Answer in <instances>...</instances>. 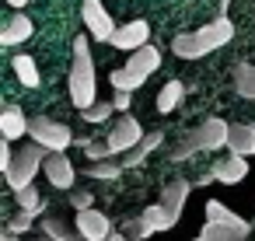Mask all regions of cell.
Masks as SVG:
<instances>
[{
	"label": "cell",
	"instance_id": "cell-1",
	"mask_svg": "<svg viewBox=\"0 0 255 241\" xmlns=\"http://www.w3.org/2000/svg\"><path fill=\"white\" fill-rule=\"evenodd\" d=\"M231 39H234V21L217 14L210 25H203V28H196V32L175 35V39H171V53H175L178 60H203V56L217 53L220 46H227Z\"/></svg>",
	"mask_w": 255,
	"mask_h": 241
},
{
	"label": "cell",
	"instance_id": "cell-2",
	"mask_svg": "<svg viewBox=\"0 0 255 241\" xmlns=\"http://www.w3.org/2000/svg\"><path fill=\"white\" fill-rule=\"evenodd\" d=\"M67 88H70V102L81 112L98 105V77H95V60H91V49H88V35L74 39V60H70Z\"/></svg>",
	"mask_w": 255,
	"mask_h": 241
},
{
	"label": "cell",
	"instance_id": "cell-3",
	"mask_svg": "<svg viewBox=\"0 0 255 241\" xmlns=\"http://www.w3.org/2000/svg\"><path fill=\"white\" fill-rule=\"evenodd\" d=\"M46 157H49V150L39 147V143H25L21 150H14V161H11V168L4 171L7 189H11V192L28 189V185L35 182V175L46 168Z\"/></svg>",
	"mask_w": 255,
	"mask_h": 241
},
{
	"label": "cell",
	"instance_id": "cell-4",
	"mask_svg": "<svg viewBox=\"0 0 255 241\" xmlns=\"http://www.w3.org/2000/svg\"><path fill=\"white\" fill-rule=\"evenodd\" d=\"M28 136H32V143L46 147L49 154H63L74 143V129L63 126V122H56V119H49V116H32Z\"/></svg>",
	"mask_w": 255,
	"mask_h": 241
},
{
	"label": "cell",
	"instance_id": "cell-5",
	"mask_svg": "<svg viewBox=\"0 0 255 241\" xmlns=\"http://www.w3.org/2000/svg\"><path fill=\"white\" fill-rule=\"evenodd\" d=\"M81 18H84V28H88V35L95 42H109L112 46L119 28H116V21H112V14H109V7L102 4V0H84V4H81Z\"/></svg>",
	"mask_w": 255,
	"mask_h": 241
},
{
	"label": "cell",
	"instance_id": "cell-6",
	"mask_svg": "<svg viewBox=\"0 0 255 241\" xmlns=\"http://www.w3.org/2000/svg\"><path fill=\"white\" fill-rule=\"evenodd\" d=\"M143 136H147V133H143V126H140L133 116H119L105 140H109V147H112V157L119 161V157H126L133 147H140V143H143Z\"/></svg>",
	"mask_w": 255,
	"mask_h": 241
},
{
	"label": "cell",
	"instance_id": "cell-7",
	"mask_svg": "<svg viewBox=\"0 0 255 241\" xmlns=\"http://www.w3.org/2000/svg\"><path fill=\"white\" fill-rule=\"evenodd\" d=\"M112 46L116 49H123V53H140L143 46H150V25L143 21V18H133V21H126V25H119V32H116V39H112Z\"/></svg>",
	"mask_w": 255,
	"mask_h": 241
},
{
	"label": "cell",
	"instance_id": "cell-8",
	"mask_svg": "<svg viewBox=\"0 0 255 241\" xmlns=\"http://www.w3.org/2000/svg\"><path fill=\"white\" fill-rule=\"evenodd\" d=\"M74 227L84 241H109L116 231H112V220L102 213V210H84L74 217Z\"/></svg>",
	"mask_w": 255,
	"mask_h": 241
},
{
	"label": "cell",
	"instance_id": "cell-9",
	"mask_svg": "<svg viewBox=\"0 0 255 241\" xmlns=\"http://www.w3.org/2000/svg\"><path fill=\"white\" fill-rule=\"evenodd\" d=\"M192 133H196V143H199V150L213 154V150H224V147H227L231 122H224V119L210 116V119H203V122H199V129H192Z\"/></svg>",
	"mask_w": 255,
	"mask_h": 241
},
{
	"label": "cell",
	"instance_id": "cell-10",
	"mask_svg": "<svg viewBox=\"0 0 255 241\" xmlns=\"http://www.w3.org/2000/svg\"><path fill=\"white\" fill-rule=\"evenodd\" d=\"M42 175L56 185V189H63V192H74V182H77V168L70 164V157L67 154H49L46 157V168H42Z\"/></svg>",
	"mask_w": 255,
	"mask_h": 241
},
{
	"label": "cell",
	"instance_id": "cell-11",
	"mask_svg": "<svg viewBox=\"0 0 255 241\" xmlns=\"http://www.w3.org/2000/svg\"><path fill=\"white\" fill-rule=\"evenodd\" d=\"M206 220H210V224H220V227H227V231H234V234H241V238L252 234V224H248L245 217H238L234 210H227L220 199H206Z\"/></svg>",
	"mask_w": 255,
	"mask_h": 241
},
{
	"label": "cell",
	"instance_id": "cell-12",
	"mask_svg": "<svg viewBox=\"0 0 255 241\" xmlns=\"http://www.w3.org/2000/svg\"><path fill=\"white\" fill-rule=\"evenodd\" d=\"M210 175H213V182L238 185V182H245V175H248V161H245V157H238V154L217 157V161H213V168H210Z\"/></svg>",
	"mask_w": 255,
	"mask_h": 241
},
{
	"label": "cell",
	"instance_id": "cell-13",
	"mask_svg": "<svg viewBox=\"0 0 255 241\" xmlns=\"http://www.w3.org/2000/svg\"><path fill=\"white\" fill-rule=\"evenodd\" d=\"M28 122H32V119H28L18 105H7L4 112H0V140L14 143V140L28 136Z\"/></svg>",
	"mask_w": 255,
	"mask_h": 241
},
{
	"label": "cell",
	"instance_id": "cell-14",
	"mask_svg": "<svg viewBox=\"0 0 255 241\" xmlns=\"http://www.w3.org/2000/svg\"><path fill=\"white\" fill-rule=\"evenodd\" d=\"M189 192H192V182H189V178H171V182L161 189V206L182 220V210H185V199H189Z\"/></svg>",
	"mask_w": 255,
	"mask_h": 241
},
{
	"label": "cell",
	"instance_id": "cell-15",
	"mask_svg": "<svg viewBox=\"0 0 255 241\" xmlns=\"http://www.w3.org/2000/svg\"><path fill=\"white\" fill-rule=\"evenodd\" d=\"M227 150L248 161V157L255 154V126H252V122H231V133H227Z\"/></svg>",
	"mask_w": 255,
	"mask_h": 241
},
{
	"label": "cell",
	"instance_id": "cell-16",
	"mask_svg": "<svg viewBox=\"0 0 255 241\" xmlns=\"http://www.w3.org/2000/svg\"><path fill=\"white\" fill-rule=\"evenodd\" d=\"M161 143H164V133H161V129H154V133H147L140 147H133V150H129L126 157H119V164H123V171H129V168H140V164H143V161H147V157H150V154H154V150H157Z\"/></svg>",
	"mask_w": 255,
	"mask_h": 241
},
{
	"label": "cell",
	"instance_id": "cell-17",
	"mask_svg": "<svg viewBox=\"0 0 255 241\" xmlns=\"http://www.w3.org/2000/svg\"><path fill=\"white\" fill-rule=\"evenodd\" d=\"M32 39V18L28 14H11L7 25L0 28V42L4 46H18V42H28Z\"/></svg>",
	"mask_w": 255,
	"mask_h": 241
},
{
	"label": "cell",
	"instance_id": "cell-18",
	"mask_svg": "<svg viewBox=\"0 0 255 241\" xmlns=\"http://www.w3.org/2000/svg\"><path fill=\"white\" fill-rule=\"evenodd\" d=\"M126 67L136 70V74H143V77H150V74L161 67V49H157V46H143L140 53H133V56L126 60Z\"/></svg>",
	"mask_w": 255,
	"mask_h": 241
},
{
	"label": "cell",
	"instance_id": "cell-19",
	"mask_svg": "<svg viewBox=\"0 0 255 241\" xmlns=\"http://www.w3.org/2000/svg\"><path fill=\"white\" fill-rule=\"evenodd\" d=\"M140 217H143V224H147L154 234H157V231H171V227L178 224V217H175V213H168L161 203H150V206H143V213H140Z\"/></svg>",
	"mask_w": 255,
	"mask_h": 241
},
{
	"label": "cell",
	"instance_id": "cell-20",
	"mask_svg": "<svg viewBox=\"0 0 255 241\" xmlns=\"http://www.w3.org/2000/svg\"><path fill=\"white\" fill-rule=\"evenodd\" d=\"M11 67H14V77L21 81V88H39V81H42V77H39V67H35V60H32V56H25V53H21V56H14V60H11Z\"/></svg>",
	"mask_w": 255,
	"mask_h": 241
},
{
	"label": "cell",
	"instance_id": "cell-21",
	"mask_svg": "<svg viewBox=\"0 0 255 241\" xmlns=\"http://www.w3.org/2000/svg\"><path fill=\"white\" fill-rule=\"evenodd\" d=\"M182 98H185V84L182 81H168L161 91H157V112H171V109H178L182 105Z\"/></svg>",
	"mask_w": 255,
	"mask_h": 241
},
{
	"label": "cell",
	"instance_id": "cell-22",
	"mask_svg": "<svg viewBox=\"0 0 255 241\" xmlns=\"http://www.w3.org/2000/svg\"><path fill=\"white\" fill-rule=\"evenodd\" d=\"M234 91L248 102H255V67L252 63H234Z\"/></svg>",
	"mask_w": 255,
	"mask_h": 241
},
{
	"label": "cell",
	"instance_id": "cell-23",
	"mask_svg": "<svg viewBox=\"0 0 255 241\" xmlns=\"http://www.w3.org/2000/svg\"><path fill=\"white\" fill-rule=\"evenodd\" d=\"M109 81H112V88H116V91L133 95L136 88H143V81H147V77H143V74H136V70H129V67H119V70H112V77H109Z\"/></svg>",
	"mask_w": 255,
	"mask_h": 241
},
{
	"label": "cell",
	"instance_id": "cell-24",
	"mask_svg": "<svg viewBox=\"0 0 255 241\" xmlns=\"http://www.w3.org/2000/svg\"><path fill=\"white\" fill-rule=\"evenodd\" d=\"M42 234L49 241H70V238H77V227H70L60 217H42Z\"/></svg>",
	"mask_w": 255,
	"mask_h": 241
},
{
	"label": "cell",
	"instance_id": "cell-25",
	"mask_svg": "<svg viewBox=\"0 0 255 241\" xmlns=\"http://www.w3.org/2000/svg\"><path fill=\"white\" fill-rule=\"evenodd\" d=\"M81 147H84V157H88V164L116 161V157H112V147H109V140H84Z\"/></svg>",
	"mask_w": 255,
	"mask_h": 241
},
{
	"label": "cell",
	"instance_id": "cell-26",
	"mask_svg": "<svg viewBox=\"0 0 255 241\" xmlns=\"http://www.w3.org/2000/svg\"><path fill=\"white\" fill-rule=\"evenodd\" d=\"M123 175V164L119 161H102V164H88V178L91 182H116Z\"/></svg>",
	"mask_w": 255,
	"mask_h": 241
},
{
	"label": "cell",
	"instance_id": "cell-27",
	"mask_svg": "<svg viewBox=\"0 0 255 241\" xmlns=\"http://www.w3.org/2000/svg\"><path fill=\"white\" fill-rule=\"evenodd\" d=\"M119 231H123L129 241H147V238L154 234V231L143 224V217H129V220H123V224H119Z\"/></svg>",
	"mask_w": 255,
	"mask_h": 241
},
{
	"label": "cell",
	"instance_id": "cell-28",
	"mask_svg": "<svg viewBox=\"0 0 255 241\" xmlns=\"http://www.w3.org/2000/svg\"><path fill=\"white\" fill-rule=\"evenodd\" d=\"M199 241H245L241 234H234V231H227V227H220V224H203V231H199Z\"/></svg>",
	"mask_w": 255,
	"mask_h": 241
},
{
	"label": "cell",
	"instance_id": "cell-29",
	"mask_svg": "<svg viewBox=\"0 0 255 241\" xmlns=\"http://www.w3.org/2000/svg\"><path fill=\"white\" fill-rule=\"evenodd\" d=\"M192 154H199V143H196V133H185V136L171 147V154H168V157H171V161H189Z\"/></svg>",
	"mask_w": 255,
	"mask_h": 241
},
{
	"label": "cell",
	"instance_id": "cell-30",
	"mask_svg": "<svg viewBox=\"0 0 255 241\" xmlns=\"http://www.w3.org/2000/svg\"><path fill=\"white\" fill-rule=\"evenodd\" d=\"M14 199H18V210H25V213H39V210H42V196H39V189H35V185H28V189L14 192Z\"/></svg>",
	"mask_w": 255,
	"mask_h": 241
},
{
	"label": "cell",
	"instance_id": "cell-31",
	"mask_svg": "<svg viewBox=\"0 0 255 241\" xmlns=\"http://www.w3.org/2000/svg\"><path fill=\"white\" fill-rule=\"evenodd\" d=\"M39 213H25V210H18L11 220H7V234H14V238H21V234H28L32 231V220H35Z\"/></svg>",
	"mask_w": 255,
	"mask_h": 241
},
{
	"label": "cell",
	"instance_id": "cell-32",
	"mask_svg": "<svg viewBox=\"0 0 255 241\" xmlns=\"http://www.w3.org/2000/svg\"><path fill=\"white\" fill-rule=\"evenodd\" d=\"M81 116H84V122H88V126H102V122L112 116V102H98V105H91V109H88V112H81Z\"/></svg>",
	"mask_w": 255,
	"mask_h": 241
},
{
	"label": "cell",
	"instance_id": "cell-33",
	"mask_svg": "<svg viewBox=\"0 0 255 241\" xmlns=\"http://www.w3.org/2000/svg\"><path fill=\"white\" fill-rule=\"evenodd\" d=\"M91 203H95V196H91L88 189H74V192H70V206H74L77 213H84V210H91Z\"/></svg>",
	"mask_w": 255,
	"mask_h": 241
},
{
	"label": "cell",
	"instance_id": "cell-34",
	"mask_svg": "<svg viewBox=\"0 0 255 241\" xmlns=\"http://www.w3.org/2000/svg\"><path fill=\"white\" fill-rule=\"evenodd\" d=\"M11 161H14L11 143H7V140H0V171H7V168H11Z\"/></svg>",
	"mask_w": 255,
	"mask_h": 241
},
{
	"label": "cell",
	"instance_id": "cell-35",
	"mask_svg": "<svg viewBox=\"0 0 255 241\" xmlns=\"http://www.w3.org/2000/svg\"><path fill=\"white\" fill-rule=\"evenodd\" d=\"M129 102H133L129 95H123V91H116V102H112V109H119L123 116H129Z\"/></svg>",
	"mask_w": 255,
	"mask_h": 241
},
{
	"label": "cell",
	"instance_id": "cell-36",
	"mask_svg": "<svg viewBox=\"0 0 255 241\" xmlns=\"http://www.w3.org/2000/svg\"><path fill=\"white\" fill-rule=\"evenodd\" d=\"M227 7H231V0H217V11H220V18H227Z\"/></svg>",
	"mask_w": 255,
	"mask_h": 241
},
{
	"label": "cell",
	"instance_id": "cell-37",
	"mask_svg": "<svg viewBox=\"0 0 255 241\" xmlns=\"http://www.w3.org/2000/svg\"><path fill=\"white\" fill-rule=\"evenodd\" d=\"M0 241H35V238H14V234H7V231H4V238H0Z\"/></svg>",
	"mask_w": 255,
	"mask_h": 241
},
{
	"label": "cell",
	"instance_id": "cell-38",
	"mask_svg": "<svg viewBox=\"0 0 255 241\" xmlns=\"http://www.w3.org/2000/svg\"><path fill=\"white\" fill-rule=\"evenodd\" d=\"M25 4H28V0H7V7H14V11H21Z\"/></svg>",
	"mask_w": 255,
	"mask_h": 241
},
{
	"label": "cell",
	"instance_id": "cell-39",
	"mask_svg": "<svg viewBox=\"0 0 255 241\" xmlns=\"http://www.w3.org/2000/svg\"><path fill=\"white\" fill-rule=\"evenodd\" d=\"M109 241H129V238H126V234H123V231H116V234H112V238H109Z\"/></svg>",
	"mask_w": 255,
	"mask_h": 241
},
{
	"label": "cell",
	"instance_id": "cell-40",
	"mask_svg": "<svg viewBox=\"0 0 255 241\" xmlns=\"http://www.w3.org/2000/svg\"><path fill=\"white\" fill-rule=\"evenodd\" d=\"M70 241H84V238H81V234H77V238H70Z\"/></svg>",
	"mask_w": 255,
	"mask_h": 241
},
{
	"label": "cell",
	"instance_id": "cell-41",
	"mask_svg": "<svg viewBox=\"0 0 255 241\" xmlns=\"http://www.w3.org/2000/svg\"><path fill=\"white\" fill-rule=\"evenodd\" d=\"M192 241H199V238H192Z\"/></svg>",
	"mask_w": 255,
	"mask_h": 241
}]
</instances>
